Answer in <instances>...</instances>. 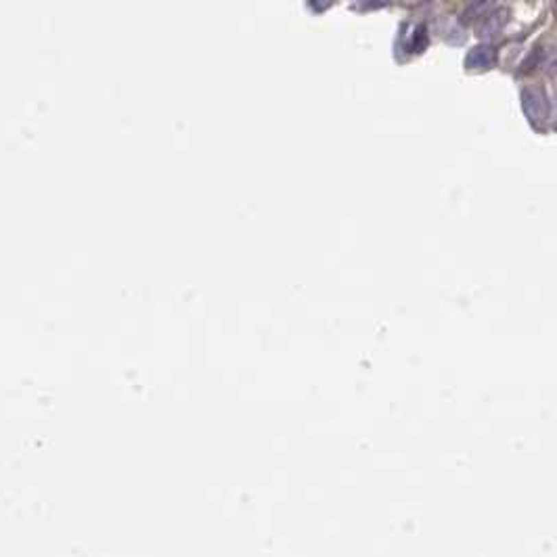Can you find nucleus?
<instances>
[{
	"label": "nucleus",
	"instance_id": "obj_1",
	"mask_svg": "<svg viewBox=\"0 0 557 557\" xmlns=\"http://www.w3.org/2000/svg\"><path fill=\"white\" fill-rule=\"evenodd\" d=\"M522 107H524V113L532 119V122H541V119H545L547 113H549V103H547L545 95L534 91V88L524 91Z\"/></svg>",
	"mask_w": 557,
	"mask_h": 557
},
{
	"label": "nucleus",
	"instance_id": "obj_2",
	"mask_svg": "<svg viewBox=\"0 0 557 557\" xmlns=\"http://www.w3.org/2000/svg\"><path fill=\"white\" fill-rule=\"evenodd\" d=\"M465 63L467 67L471 69H486V67H493L497 63V49L495 47H488V45H480L475 47L467 53L465 57Z\"/></svg>",
	"mask_w": 557,
	"mask_h": 557
},
{
	"label": "nucleus",
	"instance_id": "obj_3",
	"mask_svg": "<svg viewBox=\"0 0 557 557\" xmlns=\"http://www.w3.org/2000/svg\"><path fill=\"white\" fill-rule=\"evenodd\" d=\"M493 5H495V0H473V3L463 11L461 23H473L480 17H486L490 13Z\"/></svg>",
	"mask_w": 557,
	"mask_h": 557
},
{
	"label": "nucleus",
	"instance_id": "obj_4",
	"mask_svg": "<svg viewBox=\"0 0 557 557\" xmlns=\"http://www.w3.org/2000/svg\"><path fill=\"white\" fill-rule=\"evenodd\" d=\"M507 19H509V13H507L505 9H497L495 13H488V15H486V21L482 23L480 32H482L484 36H493V34H499V32H501V29L505 27Z\"/></svg>",
	"mask_w": 557,
	"mask_h": 557
},
{
	"label": "nucleus",
	"instance_id": "obj_5",
	"mask_svg": "<svg viewBox=\"0 0 557 557\" xmlns=\"http://www.w3.org/2000/svg\"><path fill=\"white\" fill-rule=\"evenodd\" d=\"M407 47H409L411 53H421V51L427 47V27H425V25H417V27L411 32Z\"/></svg>",
	"mask_w": 557,
	"mask_h": 557
},
{
	"label": "nucleus",
	"instance_id": "obj_6",
	"mask_svg": "<svg viewBox=\"0 0 557 557\" xmlns=\"http://www.w3.org/2000/svg\"><path fill=\"white\" fill-rule=\"evenodd\" d=\"M331 3H333V0H310V5H312L316 11H323V9H327Z\"/></svg>",
	"mask_w": 557,
	"mask_h": 557
},
{
	"label": "nucleus",
	"instance_id": "obj_7",
	"mask_svg": "<svg viewBox=\"0 0 557 557\" xmlns=\"http://www.w3.org/2000/svg\"><path fill=\"white\" fill-rule=\"evenodd\" d=\"M413 3H427V0H413Z\"/></svg>",
	"mask_w": 557,
	"mask_h": 557
}]
</instances>
